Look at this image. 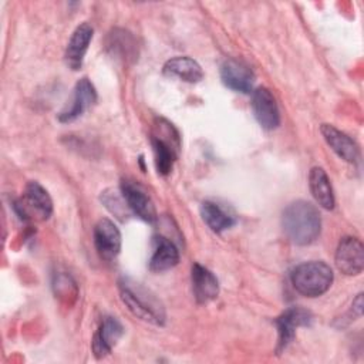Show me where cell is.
Instances as JSON below:
<instances>
[{"mask_svg":"<svg viewBox=\"0 0 364 364\" xmlns=\"http://www.w3.org/2000/svg\"><path fill=\"white\" fill-rule=\"evenodd\" d=\"M16 212L24 220H46L53 212L48 192L36 181L27 183L23 196L16 202Z\"/></svg>","mask_w":364,"mask_h":364,"instance_id":"5","label":"cell"},{"mask_svg":"<svg viewBox=\"0 0 364 364\" xmlns=\"http://www.w3.org/2000/svg\"><path fill=\"white\" fill-rule=\"evenodd\" d=\"M320 132L327 142V145L346 162L354 164L360 156V151L357 144L344 132L337 129L330 124H323Z\"/></svg>","mask_w":364,"mask_h":364,"instance_id":"15","label":"cell"},{"mask_svg":"<svg viewBox=\"0 0 364 364\" xmlns=\"http://www.w3.org/2000/svg\"><path fill=\"white\" fill-rule=\"evenodd\" d=\"M222 82L237 92H250L255 84V74L252 68L240 60L228 58L220 65Z\"/></svg>","mask_w":364,"mask_h":364,"instance_id":"10","label":"cell"},{"mask_svg":"<svg viewBox=\"0 0 364 364\" xmlns=\"http://www.w3.org/2000/svg\"><path fill=\"white\" fill-rule=\"evenodd\" d=\"M97 102V91L88 78H81L77 81L73 95L68 104L60 111V122H71L81 117L87 109H90Z\"/></svg>","mask_w":364,"mask_h":364,"instance_id":"6","label":"cell"},{"mask_svg":"<svg viewBox=\"0 0 364 364\" xmlns=\"http://www.w3.org/2000/svg\"><path fill=\"white\" fill-rule=\"evenodd\" d=\"M313 320V316L309 310L301 307H290L286 311H283L276 318V326L279 331V340H277V351H284L286 347L293 341L296 328L303 326H310Z\"/></svg>","mask_w":364,"mask_h":364,"instance_id":"8","label":"cell"},{"mask_svg":"<svg viewBox=\"0 0 364 364\" xmlns=\"http://www.w3.org/2000/svg\"><path fill=\"white\" fill-rule=\"evenodd\" d=\"M151 142L158 172L161 175H168L181 151V138L178 131L171 122L158 119Z\"/></svg>","mask_w":364,"mask_h":364,"instance_id":"4","label":"cell"},{"mask_svg":"<svg viewBox=\"0 0 364 364\" xmlns=\"http://www.w3.org/2000/svg\"><path fill=\"white\" fill-rule=\"evenodd\" d=\"M121 193L124 200L127 202L128 209L138 216L139 219L145 222H155L156 220V210L151 200V198L146 195V192L136 183L131 181H122L121 183Z\"/></svg>","mask_w":364,"mask_h":364,"instance_id":"12","label":"cell"},{"mask_svg":"<svg viewBox=\"0 0 364 364\" xmlns=\"http://www.w3.org/2000/svg\"><path fill=\"white\" fill-rule=\"evenodd\" d=\"M282 228L294 245H310L318 237L321 230L318 209L307 200H294L283 210Z\"/></svg>","mask_w":364,"mask_h":364,"instance_id":"1","label":"cell"},{"mask_svg":"<svg viewBox=\"0 0 364 364\" xmlns=\"http://www.w3.org/2000/svg\"><path fill=\"white\" fill-rule=\"evenodd\" d=\"M119 294L121 300L134 316L156 326L165 323L162 303L142 284L131 279H122L119 282Z\"/></svg>","mask_w":364,"mask_h":364,"instance_id":"2","label":"cell"},{"mask_svg":"<svg viewBox=\"0 0 364 364\" xmlns=\"http://www.w3.org/2000/svg\"><path fill=\"white\" fill-rule=\"evenodd\" d=\"M200 215L203 222L216 233L229 229L235 223V218L226 212L220 205L212 200H205L200 205Z\"/></svg>","mask_w":364,"mask_h":364,"instance_id":"20","label":"cell"},{"mask_svg":"<svg viewBox=\"0 0 364 364\" xmlns=\"http://www.w3.org/2000/svg\"><path fill=\"white\" fill-rule=\"evenodd\" d=\"M164 74L186 82H198L203 78L202 67L189 57H173L164 64Z\"/></svg>","mask_w":364,"mask_h":364,"instance_id":"19","label":"cell"},{"mask_svg":"<svg viewBox=\"0 0 364 364\" xmlns=\"http://www.w3.org/2000/svg\"><path fill=\"white\" fill-rule=\"evenodd\" d=\"M309 188H310L313 198L321 208H324L327 210L334 208L333 188H331L330 179L323 168H320V166L311 168V171L309 173Z\"/></svg>","mask_w":364,"mask_h":364,"instance_id":"17","label":"cell"},{"mask_svg":"<svg viewBox=\"0 0 364 364\" xmlns=\"http://www.w3.org/2000/svg\"><path fill=\"white\" fill-rule=\"evenodd\" d=\"M124 334L122 324L115 317H104L100 328L92 337V353L97 358H102L111 353Z\"/></svg>","mask_w":364,"mask_h":364,"instance_id":"13","label":"cell"},{"mask_svg":"<svg viewBox=\"0 0 364 364\" xmlns=\"http://www.w3.org/2000/svg\"><path fill=\"white\" fill-rule=\"evenodd\" d=\"M91 38H92V27L88 23L80 24L71 34L70 41L65 48V53H64L65 64L71 70L81 68L84 55L91 43Z\"/></svg>","mask_w":364,"mask_h":364,"instance_id":"16","label":"cell"},{"mask_svg":"<svg viewBox=\"0 0 364 364\" xmlns=\"http://www.w3.org/2000/svg\"><path fill=\"white\" fill-rule=\"evenodd\" d=\"M252 111L259 125L267 131L280 124V112L273 94L266 87H259L252 94Z\"/></svg>","mask_w":364,"mask_h":364,"instance_id":"9","label":"cell"},{"mask_svg":"<svg viewBox=\"0 0 364 364\" xmlns=\"http://www.w3.org/2000/svg\"><path fill=\"white\" fill-rule=\"evenodd\" d=\"M179 262V250L175 243L166 237L155 239V249L149 260V269L152 272H165L176 266Z\"/></svg>","mask_w":364,"mask_h":364,"instance_id":"18","label":"cell"},{"mask_svg":"<svg viewBox=\"0 0 364 364\" xmlns=\"http://www.w3.org/2000/svg\"><path fill=\"white\" fill-rule=\"evenodd\" d=\"M336 266L346 276H357L364 269V247L363 243L353 236H346L340 240L336 250Z\"/></svg>","mask_w":364,"mask_h":364,"instance_id":"7","label":"cell"},{"mask_svg":"<svg viewBox=\"0 0 364 364\" xmlns=\"http://www.w3.org/2000/svg\"><path fill=\"white\" fill-rule=\"evenodd\" d=\"M333 279L331 267L321 260L301 263L291 272L293 287L307 297L324 294L330 289Z\"/></svg>","mask_w":364,"mask_h":364,"instance_id":"3","label":"cell"},{"mask_svg":"<svg viewBox=\"0 0 364 364\" xmlns=\"http://www.w3.org/2000/svg\"><path fill=\"white\" fill-rule=\"evenodd\" d=\"M94 245L101 259L112 260L121 250V233L115 223L107 218L100 219L94 228Z\"/></svg>","mask_w":364,"mask_h":364,"instance_id":"11","label":"cell"},{"mask_svg":"<svg viewBox=\"0 0 364 364\" xmlns=\"http://www.w3.org/2000/svg\"><path fill=\"white\" fill-rule=\"evenodd\" d=\"M191 280H192V291L196 303L206 304L218 297L219 282L216 276L206 267L200 266L199 263H195L192 266Z\"/></svg>","mask_w":364,"mask_h":364,"instance_id":"14","label":"cell"}]
</instances>
